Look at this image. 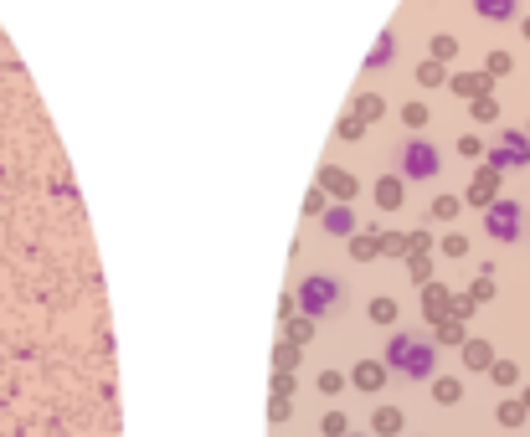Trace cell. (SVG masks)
Returning a JSON list of instances; mask_svg holds the SVG:
<instances>
[{
  "label": "cell",
  "instance_id": "obj_1",
  "mask_svg": "<svg viewBox=\"0 0 530 437\" xmlns=\"http://www.w3.org/2000/svg\"><path fill=\"white\" fill-rule=\"evenodd\" d=\"M381 360L392 371H402L407 381H433L438 376V340L433 335H392Z\"/></svg>",
  "mask_w": 530,
  "mask_h": 437
},
{
  "label": "cell",
  "instance_id": "obj_2",
  "mask_svg": "<svg viewBox=\"0 0 530 437\" xmlns=\"http://www.w3.org/2000/svg\"><path fill=\"white\" fill-rule=\"evenodd\" d=\"M294 304H299V314H309V319H325V314H335V309L345 304V288H340V278H330V273H309V278L299 283Z\"/></svg>",
  "mask_w": 530,
  "mask_h": 437
},
{
  "label": "cell",
  "instance_id": "obj_3",
  "mask_svg": "<svg viewBox=\"0 0 530 437\" xmlns=\"http://www.w3.org/2000/svg\"><path fill=\"white\" fill-rule=\"evenodd\" d=\"M397 165H402V180H433V175L443 170V155H438V144H428L422 134H412V139H402Z\"/></svg>",
  "mask_w": 530,
  "mask_h": 437
},
{
  "label": "cell",
  "instance_id": "obj_4",
  "mask_svg": "<svg viewBox=\"0 0 530 437\" xmlns=\"http://www.w3.org/2000/svg\"><path fill=\"white\" fill-rule=\"evenodd\" d=\"M484 232L494 242H520L525 237V206L515 196H500L494 206H484Z\"/></svg>",
  "mask_w": 530,
  "mask_h": 437
},
{
  "label": "cell",
  "instance_id": "obj_5",
  "mask_svg": "<svg viewBox=\"0 0 530 437\" xmlns=\"http://www.w3.org/2000/svg\"><path fill=\"white\" fill-rule=\"evenodd\" d=\"M489 165L494 170H525L530 165V134L500 129V139H494V150H489Z\"/></svg>",
  "mask_w": 530,
  "mask_h": 437
},
{
  "label": "cell",
  "instance_id": "obj_6",
  "mask_svg": "<svg viewBox=\"0 0 530 437\" xmlns=\"http://www.w3.org/2000/svg\"><path fill=\"white\" fill-rule=\"evenodd\" d=\"M320 186H325V196H335V201H345V206H350V196L361 191V180L350 175V170H335V165H325V170H320Z\"/></svg>",
  "mask_w": 530,
  "mask_h": 437
},
{
  "label": "cell",
  "instance_id": "obj_7",
  "mask_svg": "<svg viewBox=\"0 0 530 437\" xmlns=\"http://www.w3.org/2000/svg\"><path fill=\"white\" fill-rule=\"evenodd\" d=\"M320 222H325V232H330V237H356V232H361V227H356V211H350L345 201L325 206V216H320Z\"/></svg>",
  "mask_w": 530,
  "mask_h": 437
},
{
  "label": "cell",
  "instance_id": "obj_8",
  "mask_svg": "<svg viewBox=\"0 0 530 437\" xmlns=\"http://www.w3.org/2000/svg\"><path fill=\"white\" fill-rule=\"evenodd\" d=\"M386 371H392V366H386V360H361V366L350 371V381H356L366 396H376V391L386 386Z\"/></svg>",
  "mask_w": 530,
  "mask_h": 437
},
{
  "label": "cell",
  "instance_id": "obj_9",
  "mask_svg": "<svg viewBox=\"0 0 530 437\" xmlns=\"http://www.w3.org/2000/svg\"><path fill=\"white\" fill-rule=\"evenodd\" d=\"M469 201H474V206H494V201H500V170H494V165L479 170L474 186H469Z\"/></svg>",
  "mask_w": 530,
  "mask_h": 437
},
{
  "label": "cell",
  "instance_id": "obj_10",
  "mask_svg": "<svg viewBox=\"0 0 530 437\" xmlns=\"http://www.w3.org/2000/svg\"><path fill=\"white\" fill-rule=\"evenodd\" d=\"M422 314H428V319H438V324L453 314V294H448L443 283H428V288H422Z\"/></svg>",
  "mask_w": 530,
  "mask_h": 437
},
{
  "label": "cell",
  "instance_id": "obj_11",
  "mask_svg": "<svg viewBox=\"0 0 530 437\" xmlns=\"http://www.w3.org/2000/svg\"><path fill=\"white\" fill-rule=\"evenodd\" d=\"M402 191H407L402 175H381V180H376V206H381V211H397V206L407 201Z\"/></svg>",
  "mask_w": 530,
  "mask_h": 437
},
{
  "label": "cell",
  "instance_id": "obj_12",
  "mask_svg": "<svg viewBox=\"0 0 530 437\" xmlns=\"http://www.w3.org/2000/svg\"><path fill=\"white\" fill-rule=\"evenodd\" d=\"M350 258H356V263H376V258H381V232L371 227V232L350 237Z\"/></svg>",
  "mask_w": 530,
  "mask_h": 437
},
{
  "label": "cell",
  "instance_id": "obj_13",
  "mask_svg": "<svg viewBox=\"0 0 530 437\" xmlns=\"http://www.w3.org/2000/svg\"><path fill=\"white\" fill-rule=\"evenodd\" d=\"M392 57H397V31H381L376 47H371V57H366V67L381 72V67H392Z\"/></svg>",
  "mask_w": 530,
  "mask_h": 437
},
{
  "label": "cell",
  "instance_id": "obj_14",
  "mask_svg": "<svg viewBox=\"0 0 530 437\" xmlns=\"http://www.w3.org/2000/svg\"><path fill=\"white\" fill-rule=\"evenodd\" d=\"M371 427H376V437H397L407 427V417H402V407H376Z\"/></svg>",
  "mask_w": 530,
  "mask_h": 437
},
{
  "label": "cell",
  "instance_id": "obj_15",
  "mask_svg": "<svg viewBox=\"0 0 530 437\" xmlns=\"http://www.w3.org/2000/svg\"><path fill=\"white\" fill-rule=\"evenodd\" d=\"M474 11H479L484 21H515L520 0H474Z\"/></svg>",
  "mask_w": 530,
  "mask_h": 437
},
{
  "label": "cell",
  "instance_id": "obj_16",
  "mask_svg": "<svg viewBox=\"0 0 530 437\" xmlns=\"http://www.w3.org/2000/svg\"><path fill=\"white\" fill-rule=\"evenodd\" d=\"M284 340L304 350V345L314 340V319H309V314H294V319H284Z\"/></svg>",
  "mask_w": 530,
  "mask_h": 437
},
{
  "label": "cell",
  "instance_id": "obj_17",
  "mask_svg": "<svg viewBox=\"0 0 530 437\" xmlns=\"http://www.w3.org/2000/svg\"><path fill=\"white\" fill-rule=\"evenodd\" d=\"M464 366H469V371H489V366H494L489 340H464Z\"/></svg>",
  "mask_w": 530,
  "mask_h": 437
},
{
  "label": "cell",
  "instance_id": "obj_18",
  "mask_svg": "<svg viewBox=\"0 0 530 437\" xmlns=\"http://www.w3.org/2000/svg\"><path fill=\"white\" fill-rule=\"evenodd\" d=\"M381 258H412V232H381Z\"/></svg>",
  "mask_w": 530,
  "mask_h": 437
},
{
  "label": "cell",
  "instance_id": "obj_19",
  "mask_svg": "<svg viewBox=\"0 0 530 437\" xmlns=\"http://www.w3.org/2000/svg\"><path fill=\"white\" fill-rule=\"evenodd\" d=\"M433 402H438V407H453V402H464V386H458L453 376H433Z\"/></svg>",
  "mask_w": 530,
  "mask_h": 437
},
{
  "label": "cell",
  "instance_id": "obj_20",
  "mask_svg": "<svg viewBox=\"0 0 530 437\" xmlns=\"http://www.w3.org/2000/svg\"><path fill=\"white\" fill-rule=\"evenodd\" d=\"M489 88V72H464V78H453V93H464V98H484Z\"/></svg>",
  "mask_w": 530,
  "mask_h": 437
},
{
  "label": "cell",
  "instance_id": "obj_21",
  "mask_svg": "<svg viewBox=\"0 0 530 437\" xmlns=\"http://www.w3.org/2000/svg\"><path fill=\"white\" fill-rule=\"evenodd\" d=\"M381 114H386V98H381V93H361V98H356V119L376 124Z\"/></svg>",
  "mask_w": 530,
  "mask_h": 437
},
{
  "label": "cell",
  "instance_id": "obj_22",
  "mask_svg": "<svg viewBox=\"0 0 530 437\" xmlns=\"http://www.w3.org/2000/svg\"><path fill=\"white\" fill-rule=\"evenodd\" d=\"M433 340H438V345H464V340H469V335H464V319H453V314H448V319L438 324V335H433Z\"/></svg>",
  "mask_w": 530,
  "mask_h": 437
},
{
  "label": "cell",
  "instance_id": "obj_23",
  "mask_svg": "<svg viewBox=\"0 0 530 437\" xmlns=\"http://www.w3.org/2000/svg\"><path fill=\"white\" fill-rule=\"evenodd\" d=\"M273 371H299V345L278 340V350H273Z\"/></svg>",
  "mask_w": 530,
  "mask_h": 437
},
{
  "label": "cell",
  "instance_id": "obj_24",
  "mask_svg": "<svg viewBox=\"0 0 530 437\" xmlns=\"http://www.w3.org/2000/svg\"><path fill=\"white\" fill-rule=\"evenodd\" d=\"M366 319H371V324H392V319H397V299H386V294H381V299H371Z\"/></svg>",
  "mask_w": 530,
  "mask_h": 437
},
{
  "label": "cell",
  "instance_id": "obj_25",
  "mask_svg": "<svg viewBox=\"0 0 530 437\" xmlns=\"http://www.w3.org/2000/svg\"><path fill=\"white\" fill-rule=\"evenodd\" d=\"M417 83H422V88H438V83H448V72H443V62H433V57H428V62H422V67H417Z\"/></svg>",
  "mask_w": 530,
  "mask_h": 437
},
{
  "label": "cell",
  "instance_id": "obj_26",
  "mask_svg": "<svg viewBox=\"0 0 530 437\" xmlns=\"http://www.w3.org/2000/svg\"><path fill=\"white\" fill-rule=\"evenodd\" d=\"M428 119H433V114H428V103H417V98H412V103H407V108H402V124H407V129H412V134H417V129H422V124H428Z\"/></svg>",
  "mask_w": 530,
  "mask_h": 437
},
{
  "label": "cell",
  "instance_id": "obj_27",
  "mask_svg": "<svg viewBox=\"0 0 530 437\" xmlns=\"http://www.w3.org/2000/svg\"><path fill=\"white\" fill-rule=\"evenodd\" d=\"M299 391V381H294V371H273V396L278 402H289V396Z\"/></svg>",
  "mask_w": 530,
  "mask_h": 437
},
{
  "label": "cell",
  "instance_id": "obj_28",
  "mask_svg": "<svg viewBox=\"0 0 530 437\" xmlns=\"http://www.w3.org/2000/svg\"><path fill=\"white\" fill-rule=\"evenodd\" d=\"M320 432H325V437H345V432H350L345 412H325V417H320Z\"/></svg>",
  "mask_w": 530,
  "mask_h": 437
},
{
  "label": "cell",
  "instance_id": "obj_29",
  "mask_svg": "<svg viewBox=\"0 0 530 437\" xmlns=\"http://www.w3.org/2000/svg\"><path fill=\"white\" fill-rule=\"evenodd\" d=\"M407 273H412V283H422V288L433 283V263H428V258H407Z\"/></svg>",
  "mask_w": 530,
  "mask_h": 437
},
{
  "label": "cell",
  "instance_id": "obj_30",
  "mask_svg": "<svg viewBox=\"0 0 530 437\" xmlns=\"http://www.w3.org/2000/svg\"><path fill=\"white\" fill-rule=\"evenodd\" d=\"M469 299H474V304H484V299H494V278H489V268H484V273H479V283L469 288Z\"/></svg>",
  "mask_w": 530,
  "mask_h": 437
},
{
  "label": "cell",
  "instance_id": "obj_31",
  "mask_svg": "<svg viewBox=\"0 0 530 437\" xmlns=\"http://www.w3.org/2000/svg\"><path fill=\"white\" fill-rule=\"evenodd\" d=\"M443 252H448V258H464V252H469V237H464V232H448V237H443Z\"/></svg>",
  "mask_w": 530,
  "mask_h": 437
},
{
  "label": "cell",
  "instance_id": "obj_32",
  "mask_svg": "<svg viewBox=\"0 0 530 437\" xmlns=\"http://www.w3.org/2000/svg\"><path fill=\"white\" fill-rule=\"evenodd\" d=\"M433 216H438V222H453V216H458V196H438L433 201Z\"/></svg>",
  "mask_w": 530,
  "mask_h": 437
},
{
  "label": "cell",
  "instance_id": "obj_33",
  "mask_svg": "<svg viewBox=\"0 0 530 437\" xmlns=\"http://www.w3.org/2000/svg\"><path fill=\"white\" fill-rule=\"evenodd\" d=\"M304 216H325V186H314V191L304 196Z\"/></svg>",
  "mask_w": 530,
  "mask_h": 437
},
{
  "label": "cell",
  "instance_id": "obj_34",
  "mask_svg": "<svg viewBox=\"0 0 530 437\" xmlns=\"http://www.w3.org/2000/svg\"><path fill=\"white\" fill-rule=\"evenodd\" d=\"M489 376L500 381V386H515V381H520V371L510 366V360H500V366H489Z\"/></svg>",
  "mask_w": 530,
  "mask_h": 437
},
{
  "label": "cell",
  "instance_id": "obj_35",
  "mask_svg": "<svg viewBox=\"0 0 530 437\" xmlns=\"http://www.w3.org/2000/svg\"><path fill=\"white\" fill-rule=\"evenodd\" d=\"M320 391H325V396H340V391H345V376H340V371H320Z\"/></svg>",
  "mask_w": 530,
  "mask_h": 437
},
{
  "label": "cell",
  "instance_id": "obj_36",
  "mask_svg": "<svg viewBox=\"0 0 530 437\" xmlns=\"http://www.w3.org/2000/svg\"><path fill=\"white\" fill-rule=\"evenodd\" d=\"M458 52V42H453V36H433V62H448Z\"/></svg>",
  "mask_w": 530,
  "mask_h": 437
},
{
  "label": "cell",
  "instance_id": "obj_37",
  "mask_svg": "<svg viewBox=\"0 0 530 437\" xmlns=\"http://www.w3.org/2000/svg\"><path fill=\"white\" fill-rule=\"evenodd\" d=\"M474 119H479V124L500 119V108H494V98H474Z\"/></svg>",
  "mask_w": 530,
  "mask_h": 437
},
{
  "label": "cell",
  "instance_id": "obj_38",
  "mask_svg": "<svg viewBox=\"0 0 530 437\" xmlns=\"http://www.w3.org/2000/svg\"><path fill=\"white\" fill-rule=\"evenodd\" d=\"M361 134H366V119H356V114L340 119V139H361Z\"/></svg>",
  "mask_w": 530,
  "mask_h": 437
},
{
  "label": "cell",
  "instance_id": "obj_39",
  "mask_svg": "<svg viewBox=\"0 0 530 437\" xmlns=\"http://www.w3.org/2000/svg\"><path fill=\"white\" fill-rule=\"evenodd\" d=\"M484 72H489V78H500V72H510V57H505V52H489Z\"/></svg>",
  "mask_w": 530,
  "mask_h": 437
},
{
  "label": "cell",
  "instance_id": "obj_40",
  "mask_svg": "<svg viewBox=\"0 0 530 437\" xmlns=\"http://www.w3.org/2000/svg\"><path fill=\"white\" fill-rule=\"evenodd\" d=\"M520 417H525V407H520V402H505V407H500V422H505V427H515Z\"/></svg>",
  "mask_w": 530,
  "mask_h": 437
},
{
  "label": "cell",
  "instance_id": "obj_41",
  "mask_svg": "<svg viewBox=\"0 0 530 437\" xmlns=\"http://www.w3.org/2000/svg\"><path fill=\"white\" fill-rule=\"evenodd\" d=\"M268 417H273V422H289V417H294V407H289V402H278V396H273V407H268Z\"/></svg>",
  "mask_w": 530,
  "mask_h": 437
},
{
  "label": "cell",
  "instance_id": "obj_42",
  "mask_svg": "<svg viewBox=\"0 0 530 437\" xmlns=\"http://www.w3.org/2000/svg\"><path fill=\"white\" fill-rule=\"evenodd\" d=\"M458 155H484V144L474 134H464V139H458Z\"/></svg>",
  "mask_w": 530,
  "mask_h": 437
},
{
  "label": "cell",
  "instance_id": "obj_43",
  "mask_svg": "<svg viewBox=\"0 0 530 437\" xmlns=\"http://www.w3.org/2000/svg\"><path fill=\"white\" fill-rule=\"evenodd\" d=\"M520 407H530V391H525V396H520Z\"/></svg>",
  "mask_w": 530,
  "mask_h": 437
},
{
  "label": "cell",
  "instance_id": "obj_44",
  "mask_svg": "<svg viewBox=\"0 0 530 437\" xmlns=\"http://www.w3.org/2000/svg\"><path fill=\"white\" fill-rule=\"evenodd\" d=\"M525 36H530V21H525Z\"/></svg>",
  "mask_w": 530,
  "mask_h": 437
},
{
  "label": "cell",
  "instance_id": "obj_45",
  "mask_svg": "<svg viewBox=\"0 0 530 437\" xmlns=\"http://www.w3.org/2000/svg\"><path fill=\"white\" fill-rule=\"evenodd\" d=\"M345 437H356V432H345Z\"/></svg>",
  "mask_w": 530,
  "mask_h": 437
}]
</instances>
